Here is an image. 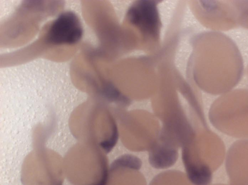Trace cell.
<instances>
[{
	"mask_svg": "<svg viewBox=\"0 0 248 185\" xmlns=\"http://www.w3.org/2000/svg\"><path fill=\"white\" fill-rule=\"evenodd\" d=\"M133 22L146 31H153L157 22L156 13L154 6L148 3H140L130 12Z\"/></svg>",
	"mask_w": 248,
	"mask_h": 185,
	"instance_id": "obj_3",
	"label": "cell"
},
{
	"mask_svg": "<svg viewBox=\"0 0 248 185\" xmlns=\"http://www.w3.org/2000/svg\"><path fill=\"white\" fill-rule=\"evenodd\" d=\"M82 29L77 16L67 12L60 15L52 23L47 39L54 44H73L81 38Z\"/></svg>",
	"mask_w": 248,
	"mask_h": 185,
	"instance_id": "obj_2",
	"label": "cell"
},
{
	"mask_svg": "<svg viewBox=\"0 0 248 185\" xmlns=\"http://www.w3.org/2000/svg\"><path fill=\"white\" fill-rule=\"evenodd\" d=\"M173 178L162 175L155 178L150 185H191L185 180Z\"/></svg>",
	"mask_w": 248,
	"mask_h": 185,
	"instance_id": "obj_4",
	"label": "cell"
},
{
	"mask_svg": "<svg viewBox=\"0 0 248 185\" xmlns=\"http://www.w3.org/2000/svg\"><path fill=\"white\" fill-rule=\"evenodd\" d=\"M225 165L229 185H248V139H239L231 145Z\"/></svg>",
	"mask_w": 248,
	"mask_h": 185,
	"instance_id": "obj_1",
	"label": "cell"
},
{
	"mask_svg": "<svg viewBox=\"0 0 248 185\" xmlns=\"http://www.w3.org/2000/svg\"><path fill=\"white\" fill-rule=\"evenodd\" d=\"M108 172L107 170L105 171L101 179L97 184L94 185H106L108 182Z\"/></svg>",
	"mask_w": 248,
	"mask_h": 185,
	"instance_id": "obj_5",
	"label": "cell"
},
{
	"mask_svg": "<svg viewBox=\"0 0 248 185\" xmlns=\"http://www.w3.org/2000/svg\"></svg>",
	"mask_w": 248,
	"mask_h": 185,
	"instance_id": "obj_7",
	"label": "cell"
},
{
	"mask_svg": "<svg viewBox=\"0 0 248 185\" xmlns=\"http://www.w3.org/2000/svg\"><path fill=\"white\" fill-rule=\"evenodd\" d=\"M214 185H224V184H215Z\"/></svg>",
	"mask_w": 248,
	"mask_h": 185,
	"instance_id": "obj_6",
	"label": "cell"
}]
</instances>
